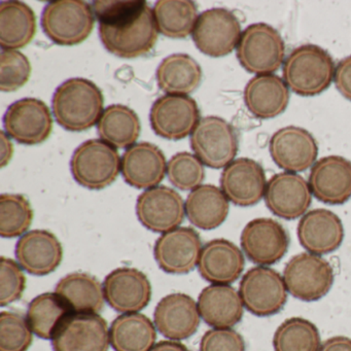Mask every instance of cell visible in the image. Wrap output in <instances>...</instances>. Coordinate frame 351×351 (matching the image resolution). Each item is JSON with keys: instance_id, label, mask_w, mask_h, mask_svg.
<instances>
[{"instance_id": "1", "label": "cell", "mask_w": 351, "mask_h": 351, "mask_svg": "<svg viewBox=\"0 0 351 351\" xmlns=\"http://www.w3.org/2000/svg\"><path fill=\"white\" fill-rule=\"evenodd\" d=\"M99 22L100 40L114 56L134 59L149 54L158 42L154 10L143 0L92 3Z\"/></svg>"}, {"instance_id": "2", "label": "cell", "mask_w": 351, "mask_h": 351, "mask_svg": "<svg viewBox=\"0 0 351 351\" xmlns=\"http://www.w3.org/2000/svg\"><path fill=\"white\" fill-rule=\"evenodd\" d=\"M104 98L89 80L75 77L61 84L52 99V112L62 128L73 132L91 129L104 114Z\"/></svg>"}, {"instance_id": "3", "label": "cell", "mask_w": 351, "mask_h": 351, "mask_svg": "<svg viewBox=\"0 0 351 351\" xmlns=\"http://www.w3.org/2000/svg\"><path fill=\"white\" fill-rule=\"evenodd\" d=\"M330 55L315 45L298 47L283 63V81L293 93L313 97L326 91L335 77Z\"/></svg>"}, {"instance_id": "4", "label": "cell", "mask_w": 351, "mask_h": 351, "mask_svg": "<svg viewBox=\"0 0 351 351\" xmlns=\"http://www.w3.org/2000/svg\"><path fill=\"white\" fill-rule=\"evenodd\" d=\"M94 24L93 10L83 0H54L42 14L45 34L58 46L73 47L85 42Z\"/></svg>"}, {"instance_id": "5", "label": "cell", "mask_w": 351, "mask_h": 351, "mask_svg": "<svg viewBox=\"0 0 351 351\" xmlns=\"http://www.w3.org/2000/svg\"><path fill=\"white\" fill-rule=\"evenodd\" d=\"M122 167L116 147L100 139L82 143L71 161L73 178L80 186L99 191L114 184Z\"/></svg>"}, {"instance_id": "6", "label": "cell", "mask_w": 351, "mask_h": 351, "mask_svg": "<svg viewBox=\"0 0 351 351\" xmlns=\"http://www.w3.org/2000/svg\"><path fill=\"white\" fill-rule=\"evenodd\" d=\"M285 42L279 32L266 23H254L242 32L237 59L247 73L273 75L285 60Z\"/></svg>"}, {"instance_id": "7", "label": "cell", "mask_w": 351, "mask_h": 351, "mask_svg": "<svg viewBox=\"0 0 351 351\" xmlns=\"http://www.w3.org/2000/svg\"><path fill=\"white\" fill-rule=\"evenodd\" d=\"M283 280L295 299L313 302L324 298L334 285V270L322 256L302 252L285 265Z\"/></svg>"}, {"instance_id": "8", "label": "cell", "mask_w": 351, "mask_h": 351, "mask_svg": "<svg viewBox=\"0 0 351 351\" xmlns=\"http://www.w3.org/2000/svg\"><path fill=\"white\" fill-rule=\"evenodd\" d=\"M191 147L203 165L226 168L238 153V137L233 127L219 117L201 119L191 135Z\"/></svg>"}, {"instance_id": "9", "label": "cell", "mask_w": 351, "mask_h": 351, "mask_svg": "<svg viewBox=\"0 0 351 351\" xmlns=\"http://www.w3.org/2000/svg\"><path fill=\"white\" fill-rule=\"evenodd\" d=\"M287 293L283 277L270 267H254L240 281L239 295L244 308L260 317L281 311L287 304Z\"/></svg>"}, {"instance_id": "10", "label": "cell", "mask_w": 351, "mask_h": 351, "mask_svg": "<svg viewBox=\"0 0 351 351\" xmlns=\"http://www.w3.org/2000/svg\"><path fill=\"white\" fill-rule=\"evenodd\" d=\"M241 34V25L235 14L217 8L199 16L193 32V40L201 53L219 58L237 49Z\"/></svg>"}, {"instance_id": "11", "label": "cell", "mask_w": 351, "mask_h": 351, "mask_svg": "<svg viewBox=\"0 0 351 351\" xmlns=\"http://www.w3.org/2000/svg\"><path fill=\"white\" fill-rule=\"evenodd\" d=\"M51 341L54 351H108L110 328L98 313H71Z\"/></svg>"}, {"instance_id": "12", "label": "cell", "mask_w": 351, "mask_h": 351, "mask_svg": "<svg viewBox=\"0 0 351 351\" xmlns=\"http://www.w3.org/2000/svg\"><path fill=\"white\" fill-rule=\"evenodd\" d=\"M3 128L20 145H40L52 133V114L42 100L24 98L9 106L3 116Z\"/></svg>"}, {"instance_id": "13", "label": "cell", "mask_w": 351, "mask_h": 351, "mask_svg": "<svg viewBox=\"0 0 351 351\" xmlns=\"http://www.w3.org/2000/svg\"><path fill=\"white\" fill-rule=\"evenodd\" d=\"M149 121L158 136L180 141L192 135L200 122V110L196 100L190 96L166 94L152 106Z\"/></svg>"}, {"instance_id": "14", "label": "cell", "mask_w": 351, "mask_h": 351, "mask_svg": "<svg viewBox=\"0 0 351 351\" xmlns=\"http://www.w3.org/2000/svg\"><path fill=\"white\" fill-rule=\"evenodd\" d=\"M240 243L248 260L269 267L287 254L289 236L281 223L272 219H254L242 230Z\"/></svg>"}, {"instance_id": "15", "label": "cell", "mask_w": 351, "mask_h": 351, "mask_svg": "<svg viewBox=\"0 0 351 351\" xmlns=\"http://www.w3.org/2000/svg\"><path fill=\"white\" fill-rule=\"evenodd\" d=\"M136 215L143 227L155 233H166L182 225L186 206L173 189L158 186L145 190L137 198Z\"/></svg>"}, {"instance_id": "16", "label": "cell", "mask_w": 351, "mask_h": 351, "mask_svg": "<svg viewBox=\"0 0 351 351\" xmlns=\"http://www.w3.org/2000/svg\"><path fill=\"white\" fill-rule=\"evenodd\" d=\"M201 250L202 242L199 234L192 228L178 227L158 238L154 256L164 272L184 275L198 266Z\"/></svg>"}, {"instance_id": "17", "label": "cell", "mask_w": 351, "mask_h": 351, "mask_svg": "<svg viewBox=\"0 0 351 351\" xmlns=\"http://www.w3.org/2000/svg\"><path fill=\"white\" fill-rule=\"evenodd\" d=\"M269 151L274 163L285 172L298 173L315 164L318 145L311 133L300 127L279 129L272 135Z\"/></svg>"}, {"instance_id": "18", "label": "cell", "mask_w": 351, "mask_h": 351, "mask_svg": "<svg viewBox=\"0 0 351 351\" xmlns=\"http://www.w3.org/2000/svg\"><path fill=\"white\" fill-rule=\"evenodd\" d=\"M104 295L108 305L120 313H134L145 309L152 299V285L138 269L122 267L104 279Z\"/></svg>"}, {"instance_id": "19", "label": "cell", "mask_w": 351, "mask_h": 351, "mask_svg": "<svg viewBox=\"0 0 351 351\" xmlns=\"http://www.w3.org/2000/svg\"><path fill=\"white\" fill-rule=\"evenodd\" d=\"M264 198L273 215L291 221L307 213L312 192L308 182L299 174L281 172L267 182Z\"/></svg>"}, {"instance_id": "20", "label": "cell", "mask_w": 351, "mask_h": 351, "mask_svg": "<svg viewBox=\"0 0 351 351\" xmlns=\"http://www.w3.org/2000/svg\"><path fill=\"white\" fill-rule=\"evenodd\" d=\"M266 186V176L262 166L248 158L234 160L221 172V191L228 200L237 206L258 204L265 196Z\"/></svg>"}, {"instance_id": "21", "label": "cell", "mask_w": 351, "mask_h": 351, "mask_svg": "<svg viewBox=\"0 0 351 351\" xmlns=\"http://www.w3.org/2000/svg\"><path fill=\"white\" fill-rule=\"evenodd\" d=\"M308 184L320 202L344 204L351 198V162L340 156L322 158L312 166Z\"/></svg>"}, {"instance_id": "22", "label": "cell", "mask_w": 351, "mask_h": 351, "mask_svg": "<svg viewBox=\"0 0 351 351\" xmlns=\"http://www.w3.org/2000/svg\"><path fill=\"white\" fill-rule=\"evenodd\" d=\"M198 304L186 293H176L164 297L154 312L156 328L165 338L186 340L200 326Z\"/></svg>"}, {"instance_id": "23", "label": "cell", "mask_w": 351, "mask_h": 351, "mask_svg": "<svg viewBox=\"0 0 351 351\" xmlns=\"http://www.w3.org/2000/svg\"><path fill=\"white\" fill-rule=\"evenodd\" d=\"M15 254L24 271L34 276H46L60 266L63 247L52 232L32 230L20 238Z\"/></svg>"}, {"instance_id": "24", "label": "cell", "mask_w": 351, "mask_h": 351, "mask_svg": "<svg viewBox=\"0 0 351 351\" xmlns=\"http://www.w3.org/2000/svg\"><path fill=\"white\" fill-rule=\"evenodd\" d=\"M300 244L310 254L324 256L340 247L344 228L338 215L328 209H313L300 219L298 225Z\"/></svg>"}, {"instance_id": "25", "label": "cell", "mask_w": 351, "mask_h": 351, "mask_svg": "<svg viewBox=\"0 0 351 351\" xmlns=\"http://www.w3.org/2000/svg\"><path fill=\"white\" fill-rule=\"evenodd\" d=\"M121 171L129 186L149 190L161 184L167 174V163L157 145L135 143L125 151Z\"/></svg>"}, {"instance_id": "26", "label": "cell", "mask_w": 351, "mask_h": 351, "mask_svg": "<svg viewBox=\"0 0 351 351\" xmlns=\"http://www.w3.org/2000/svg\"><path fill=\"white\" fill-rule=\"evenodd\" d=\"M243 252L227 239H213L201 250L198 271L211 285H231L244 270Z\"/></svg>"}, {"instance_id": "27", "label": "cell", "mask_w": 351, "mask_h": 351, "mask_svg": "<svg viewBox=\"0 0 351 351\" xmlns=\"http://www.w3.org/2000/svg\"><path fill=\"white\" fill-rule=\"evenodd\" d=\"M201 318L213 328H232L243 316L244 305L239 291L230 285H210L198 298Z\"/></svg>"}, {"instance_id": "28", "label": "cell", "mask_w": 351, "mask_h": 351, "mask_svg": "<svg viewBox=\"0 0 351 351\" xmlns=\"http://www.w3.org/2000/svg\"><path fill=\"white\" fill-rule=\"evenodd\" d=\"M243 98L246 108L256 118L268 120L287 110L289 87L278 75H256L245 86Z\"/></svg>"}, {"instance_id": "29", "label": "cell", "mask_w": 351, "mask_h": 351, "mask_svg": "<svg viewBox=\"0 0 351 351\" xmlns=\"http://www.w3.org/2000/svg\"><path fill=\"white\" fill-rule=\"evenodd\" d=\"M229 202L221 189L213 184H201L189 194L184 202L186 215L190 223L199 229H217L227 219Z\"/></svg>"}, {"instance_id": "30", "label": "cell", "mask_w": 351, "mask_h": 351, "mask_svg": "<svg viewBox=\"0 0 351 351\" xmlns=\"http://www.w3.org/2000/svg\"><path fill=\"white\" fill-rule=\"evenodd\" d=\"M58 293L73 313H99L104 307V285L93 275L75 272L57 283Z\"/></svg>"}, {"instance_id": "31", "label": "cell", "mask_w": 351, "mask_h": 351, "mask_svg": "<svg viewBox=\"0 0 351 351\" xmlns=\"http://www.w3.org/2000/svg\"><path fill=\"white\" fill-rule=\"evenodd\" d=\"M36 34L34 10L22 1L0 3V46L3 50L25 48Z\"/></svg>"}, {"instance_id": "32", "label": "cell", "mask_w": 351, "mask_h": 351, "mask_svg": "<svg viewBox=\"0 0 351 351\" xmlns=\"http://www.w3.org/2000/svg\"><path fill=\"white\" fill-rule=\"evenodd\" d=\"M110 339L114 351H149L157 340V328L145 314L124 313L112 322Z\"/></svg>"}, {"instance_id": "33", "label": "cell", "mask_w": 351, "mask_h": 351, "mask_svg": "<svg viewBox=\"0 0 351 351\" xmlns=\"http://www.w3.org/2000/svg\"><path fill=\"white\" fill-rule=\"evenodd\" d=\"M156 79L160 89L168 95L188 96L200 86L202 69L189 55H170L160 63Z\"/></svg>"}, {"instance_id": "34", "label": "cell", "mask_w": 351, "mask_h": 351, "mask_svg": "<svg viewBox=\"0 0 351 351\" xmlns=\"http://www.w3.org/2000/svg\"><path fill=\"white\" fill-rule=\"evenodd\" d=\"M97 129L101 141L118 149H128L141 135V120L128 106L112 104L104 110Z\"/></svg>"}, {"instance_id": "35", "label": "cell", "mask_w": 351, "mask_h": 351, "mask_svg": "<svg viewBox=\"0 0 351 351\" xmlns=\"http://www.w3.org/2000/svg\"><path fill=\"white\" fill-rule=\"evenodd\" d=\"M158 32L168 38H186L193 34L198 8L191 0H159L154 7Z\"/></svg>"}, {"instance_id": "36", "label": "cell", "mask_w": 351, "mask_h": 351, "mask_svg": "<svg viewBox=\"0 0 351 351\" xmlns=\"http://www.w3.org/2000/svg\"><path fill=\"white\" fill-rule=\"evenodd\" d=\"M71 313L73 312L58 293H44L30 302L26 318L34 335L50 340Z\"/></svg>"}, {"instance_id": "37", "label": "cell", "mask_w": 351, "mask_h": 351, "mask_svg": "<svg viewBox=\"0 0 351 351\" xmlns=\"http://www.w3.org/2000/svg\"><path fill=\"white\" fill-rule=\"evenodd\" d=\"M320 346L319 330L305 318L285 320L273 337L274 351H319Z\"/></svg>"}, {"instance_id": "38", "label": "cell", "mask_w": 351, "mask_h": 351, "mask_svg": "<svg viewBox=\"0 0 351 351\" xmlns=\"http://www.w3.org/2000/svg\"><path fill=\"white\" fill-rule=\"evenodd\" d=\"M34 221V210L26 197L20 194L0 196V235L16 238L27 233Z\"/></svg>"}, {"instance_id": "39", "label": "cell", "mask_w": 351, "mask_h": 351, "mask_svg": "<svg viewBox=\"0 0 351 351\" xmlns=\"http://www.w3.org/2000/svg\"><path fill=\"white\" fill-rule=\"evenodd\" d=\"M34 332L21 313L3 311L0 314V351H27Z\"/></svg>"}, {"instance_id": "40", "label": "cell", "mask_w": 351, "mask_h": 351, "mask_svg": "<svg viewBox=\"0 0 351 351\" xmlns=\"http://www.w3.org/2000/svg\"><path fill=\"white\" fill-rule=\"evenodd\" d=\"M167 176L176 188L193 191L200 186L204 180V165L193 154L178 153L167 163Z\"/></svg>"}, {"instance_id": "41", "label": "cell", "mask_w": 351, "mask_h": 351, "mask_svg": "<svg viewBox=\"0 0 351 351\" xmlns=\"http://www.w3.org/2000/svg\"><path fill=\"white\" fill-rule=\"evenodd\" d=\"M32 64L19 51L3 50L0 54V90L15 92L27 84L32 75Z\"/></svg>"}, {"instance_id": "42", "label": "cell", "mask_w": 351, "mask_h": 351, "mask_svg": "<svg viewBox=\"0 0 351 351\" xmlns=\"http://www.w3.org/2000/svg\"><path fill=\"white\" fill-rule=\"evenodd\" d=\"M26 289V277L19 263L3 256L0 260V305H10L21 299Z\"/></svg>"}, {"instance_id": "43", "label": "cell", "mask_w": 351, "mask_h": 351, "mask_svg": "<svg viewBox=\"0 0 351 351\" xmlns=\"http://www.w3.org/2000/svg\"><path fill=\"white\" fill-rule=\"evenodd\" d=\"M200 351H245V342L233 328H213L203 335Z\"/></svg>"}, {"instance_id": "44", "label": "cell", "mask_w": 351, "mask_h": 351, "mask_svg": "<svg viewBox=\"0 0 351 351\" xmlns=\"http://www.w3.org/2000/svg\"><path fill=\"white\" fill-rule=\"evenodd\" d=\"M334 83L341 95L351 101V55L337 65Z\"/></svg>"}, {"instance_id": "45", "label": "cell", "mask_w": 351, "mask_h": 351, "mask_svg": "<svg viewBox=\"0 0 351 351\" xmlns=\"http://www.w3.org/2000/svg\"><path fill=\"white\" fill-rule=\"evenodd\" d=\"M319 351H351V339L344 336L332 337L322 343Z\"/></svg>"}, {"instance_id": "46", "label": "cell", "mask_w": 351, "mask_h": 351, "mask_svg": "<svg viewBox=\"0 0 351 351\" xmlns=\"http://www.w3.org/2000/svg\"><path fill=\"white\" fill-rule=\"evenodd\" d=\"M14 155V147L10 141L9 135L1 131L0 133V167L5 168L9 165Z\"/></svg>"}, {"instance_id": "47", "label": "cell", "mask_w": 351, "mask_h": 351, "mask_svg": "<svg viewBox=\"0 0 351 351\" xmlns=\"http://www.w3.org/2000/svg\"><path fill=\"white\" fill-rule=\"evenodd\" d=\"M149 351H190L186 345L178 341H161Z\"/></svg>"}]
</instances>
